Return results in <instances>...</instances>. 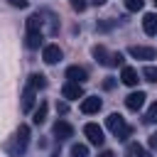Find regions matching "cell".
Instances as JSON below:
<instances>
[{
    "instance_id": "cell-1",
    "label": "cell",
    "mask_w": 157,
    "mask_h": 157,
    "mask_svg": "<svg viewBox=\"0 0 157 157\" xmlns=\"http://www.w3.org/2000/svg\"><path fill=\"white\" fill-rule=\"evenodd\" d=\"M83 135H86V137H88V142H91V145H96V147H101V145L105 142V137H103V128H101V125H96V123L83 125Z\"/></svg>"
},
{
    "instance_id": "cell-2",
    "label": "cell",
    "mask_w": 157,
    "mask_h": 157,
    "mask_svg": "<svg viewBox=\"0 0 157 157\" xmlns=\"http://www.w3.org/2000/svg\"><path fill=\"white\" fill-rule=\"evenodd\" d=\"M61 56H64V52H61V47L59 44H47L44 49H42V59H44V64H59L61 61Z\"/></svg>"
},
{
    "instance_id": "cell-3",
    "label": "cell",
    "mask_w": 157,
    "mask_h": 157,
    "mask_svg": "<svg viewBox=\"0 0 157 157\" xmlns=\"http://www.w3.org/2000/svg\"><path fill=\"white\" fill-rule=\"evenodd\" d=\"M128 52H130L132 59H155V56H157L155 47H142V44H132Z\"/></svg>"
},
{
    "instance_id": "cell-4",
    "label": "cell",
    "mask_w": 157,
    "mask_h": 157,
    "mask_svg": "<svg viewBox=\"0 0 157 157\" xmlns=\"http://www.w3.org/2000/svg\"><path fill=\"white\" fill-rule=\"evenodd\" d=\"M105 125H108V130L113 132V135H118V132H123L128 125H125V118L120 115V113H110L108 118H105Z\"/></svg>"
},
{
    "instance_id": "cell-5",
    "label": "cell",
    "mask_w": 157,
    "mask_h": 157,
    "mask_svg": "<svg viewBox=\"0 0 157 157\" xmlns=\"http://www.w3.org/2000/svg\"><path fill=\"white\" fill-rule=\"evenodd\" d=\"M52 132H54L56 140H69V137H74V128H71L66 120H56L54 128H52Z\"/></svg>"
},
{
    "instance_id": "cell-6",
    "label": "cell",
    "mask_w": 157,
    "mask_h": 157,
    "mask_svg": "<svg viewBox=\"0 0 157 157\" xmlns=\"http://www.w3.org/2000/svg\"><path fill=\"white\" fill-rule=\"evenodd\" d=\"M101 105H103V101H101L98 96H86V98L81 101V113H86V115L98 113V110H101Z\"/></svg>"
},
{
    "instance_id": "cell-7",
    "label": "cell",
    "mask_w": 157,
    "mask_h": 157,
    "mask_svg": "<svg viewBox=\"0 0 157 157\" xmlns=\"http://www.w3.org/2000/svg\"><path fill=\"white\" fill-rule=\"evenodd\" d=\"M61 93H64L66 101H78V98H83V88H81V83H71V81L64 83Z\"/></svg>"
},
{
    "instance_id": "cell-8",
    "label": "cell",
    "mask_w": 157,
    "mask_h": 157,
    "mask_svg": "<svg viewBox=\"0 0 157 157\" xmlns=\"http://www.w3.org/2000/svg\"><path fill=\"white\" fill-rule=\"evenodd\" d=\"M66 78H69L71 83H83V81L88 78V71H86L83 66H69V69H66Z\"/></svg>"
},
{
    "instance_id": "cell-9",
    "label": "cell",
    "mask_w": 157,
    "mask_h": 157,
    "mask_svg": "<svg viewBox=\"0 0 157 157\" xmlns=\"http://www.w3.org/2000/svg\"><path fill=\"white\" fill-rule=\"evenodd\" d=\"M93 56H96V61H98V64H103V66H113V54H110L103 44L93 47Z\"/></svg>"
},
{
    "instance_id": "cell-10",
    "label": "cell",
    "mask_w": 157,
    "mask_h": 157,
    "mask_svg": "<svg viewBox=\"0 0 157 157\" xmlns=\"http://www.w3.org/2000/svg\"><path fill=\"white\" fill-rule=\"evenodd\" d=\"M145 98H147V96H145L142 91H132V93L125 98V105H128L130 110H140V108L145 105Z\"/></svg>"
},
{
    "instance_id": "cell-11",
    "label": "cell",
    "mask_w": 157,
    "mask_h": 157,
    "mask_svg": "<svg viewBox=\"0 0 157 157\" xmlns=\"http://www.w3.org/2000/svg\"><path fill=\"white\" fill-rule=\"evenodd\" d=\"M120 81L125 83V86H137V69H132V66H123V71H120Z\"/></svg>"
},
{
    "instance_id": "cell-12",
    "label": "cell",
    "mask_w": 157,
    "mask_h": 157,
    "mask_svg": "<svg viewBox=\"0 0 157 157\" xmlns=\"http://www.w3.org/2000/svg\"><path fill=\"white\" fill-rule=\"evenodd\" d=\"M142 29H145V34H157V15L155 12H147L145 17H142Z\"/></svg>"
},
{
    "instance_id": "cell-13",
    "label": "cell",
    "mask_w": 157,
    "mask_h": 157,
    "mask_svg": "<svg viewBox=\"0 0 157 157\" xmlns=\"http://www.w3.org/2000/svg\"><path fill=\"white\" fill-rule=\"evenodd\" d=\"M42 25H44V20H42V15H29V17H27V34H34V32H42Z\"/></svg>"
},
{
    "instance_id": "cell-14",
    "label": "cell",
    "mask_w": 157,
    "mask_h": 157,
    "mask_svg": "<svg viewBox=\"0 0 157 157\" xmlns=\"http://www.w3.org/2000/svg\"><path fill=\"white\" fill-rule=\"evenodd\" d=\"M34 93H37V91H34V88H29V86L22 91V110H25V113H27V110H32V105H34Z\"/></svg>"
},
{
    "instance_id": "cell-15",
    "label": "cell",
    "mask_w": 157,
    "mask_h": 157,
    "mask_svg": "<svg viewBox=\"0 0 157 157\" xmlns=\"http://www.w3.org/2000/svg\"><path fill=\"white\" fill-rule=\"evenodd\" d=\"M125 155H128V157H150L140 142H130V145L125 147Z\"/></svg>"
},
{
    "instance_id": "cell-16",
    "label": "cell",
    "mask_w": 157,
    "mask_h": 157,
    "mask_svg": "<svg viewBox=\"0 0 157 157\" xmlns=\"http://www.w3.org/2000/svg\"><path fill=\"white\" fill-rule=\"evenodd\" d=\"M27 86L34 88V91H37V88H47V76H44V74H32L29 81H27Z\"/></svg>"
},
{
    "instance_id": "cell-17",
    "label": "cell",
    "mask_w": 157,
    "mask_h": 157,
    "mask_svg": "<svg viewBox=\"0 0 157 157\" xmlns=\"http://www.w3.org/2000/svg\"><path fill=\"white\" fill-rule=\"evenodd\" d=\"M47 110H49V105H47V101H42V103H39V108L34 110V118H32V120H34V125H42V123L47 120Z\"/></svg>"
},
{
    "instance_id": "cell-18",
    "label": "cell",
    "mask_w": 157,
    "mask_h": 157,
    "mask_svg": "<svg viewBox=\"0 0 157 157\" xmlns=\"http://www.w3.org/2000/svg\"><path fill=\"white\" fill-rule=\"evenodd\" d=\"M15 140H17L22 147H27V142H29V125H20V130H17Z\"/></svg>"
},
{
    "instance_id": "cell-19",
    "label": "cell",
    "mask_w": 157,
    "mask_h": 157,
    "mask_svg": "<svg viewBox=\"0 0 157 157\" xmlns=\"http://www.w3.org/2000/svg\"><path fill=\"white\" fill-rule=\"evenodd\" d=\"M25 44H27L29 49H37V47L42 44V32H34V34H27V37H25Z\"/></svg>"
},
{
    "instance_id": "cell-20",
    "label": "cell",
    "mask_w": 157,
    "mask_h": 157,
    "mask_svg": "<svg viewBox=\"0 0 157 157\" xmlns=\"http://www.w3.org/2000/svg\"><path fill=\"white\" fill-rule=\"evenodd\" d=\"M145 7V0H125V10L128 12H137Z\"/></svg>"
},
{
    "instance_id": "cell-21",
    "label": "cell",
    "mask_w": 157,
    "mask_h": 157,
    "mask_svg": "<svg viewBox=\"0 0 157 157\" xmlns=\"http://www.w3.org/2000/svg\"><path fill=\"white\" fill-rule=\"evenodd\" d=\"M142 76H145V81L157 83V66H145V69H142Z\"/></svg>"
},
{
    "instance_id": "cell-22",
    "label": "cell",
    "mask_w": 157,
    "mask_h": 157,
    "mask_svg": "<svg viewBox=\"0 0 157 157\" xmlns=\"http://www.w3.org/2000/svg\"><path fill=\"white\" fill-rule=\"evenodd\" d=\"M71 157H88V147L86 145H74L71 147Z\"/></svg>"
},
{
    "instance_id": "cell-23",
    "label": "cell",
    "mask_w": 157,
    "mask_h": 157,
    "mask_svg": "<svg viewBox=\"0 0 157 157\" xmlns=\"http://www.w3.org/2000/svg\"><path fill=\"white\" fill-rule=\"evenodd\" d=\"M145 123H157V103L150 105V110H147V115H145Z\"/></svg>"
},
{
    "instance_id": "cell-24",
    "label": "cell",
    "mask_w": 157,
    "mask_h": 157,
    "mask_svg": "<svg viewBox=\"0 0 157 157\" xmlns=\"http://www.w3.org/2000/svg\"><path fill=\"white\" fill-rule=\"evenodd\" d=\"M69 2H71V7H74L76 12H83V10L88 7V2H86V0H69Z\"/></svg>"
},
{
    "instance_id": "cell-25",
    "label": "cell",
    "mask_w": 157,
    "mask_h": 157,
    "mask_svg": "<svg viewBox=\"0 0 157 157\" xmlns=\"http://www.w3.org/2000/svg\"><path fill=\"white\" fill-rule=\"evenodd\" d=\"M113 66H123V54L120 52H113Z\"/></svg>"
},
{
    "instance_id": "cell-26",
    "label": "cell",
    "mask_w": 157,
    "mask_h": 157,
    "mask_svg": "<svg viewBox=\"0 0 157 157\" xmlns=\"http://www.w3.org/2000/svg\"><path fill=\"white\" fill-rule=\"evenodd\" d=\"M130 132H132V128H130V125H128V128H125V130H123V132H118V135H115V137H118V140H128V137H130Z\"/></svg>"
},
{
    "instance_id": "cell-27",
    "label": "cell",
    "mask_w": 157,
    "mask_h": 157,
    "mask_svg": "<svg viewBox=\"0 0 157 157\" xmlns=\"http://www.w3.org/2000/svg\"><path fill=\"white\" fill-rule=\"evenodd\" d=\"M12 7H27V0H7Z\"/></svg>"
},
{
    "instance_id": "cell-28",
    "label": "cell",
    "mask_w": 157,
    "mask_h": 157,
    "mask_svg": "<svg viewBox=\"0 0 157 157\" xmlns=\"http://www.w3.org/2000/svg\"><path fill=\"white\" fill-rule=\"evenodd\" d=\"M113 86H115V81H113V78H105V81H103V88H105V91H110Z\"/></svg>"
},
{
    "instance_id": "cell-29",
    "label": "cell",
    "mask_w": 157,
    "mask_h": 157,
    "mask_svg": "<svg viewBox=\"0 0 157 157\" xmlns=\"http://www.w3.org/2000/svg\"><path fill=\"white\" fill-rule=\"evenodd\" d=\"M150 147H152V150H157V132H155V135H150Z\"/></svg>"
},
{
    "instance_id": "cell-30",
    "label": "cell",
    "mask_w": 157,
    "mask_h": 157,
    "mask_svg": "<svg viewBox=\"0 0 157 157\" xmlns=\"http://www.w3.org/2000/svg\"><path fill=\"white\" fill-rule=\"evenodd\" d=\"M98 157H115V155H113V152H110V150H103V152H101V155H98Z\"/></svg>"
},
{
    "instance_id": "cell-31",
    "label": "cell",
    "mask_w": 157,
    "mask_h": 157,
    "mask_svg": "<svg viewBox=\"0 0 157 157\" xmlns=\"http://www.w3.org/2000/svg\"><path fill=\"white\" fill-rule=\"evenodd\" d=\"M103 2H105V0H88V5H96V7H98V5H103Z\"/></svg>"
},
{
    "instance_id": "cell-32",
    "label": "cell",
    "mask_w": 157,
    "mask_h": 157,
    "mask_svg": "<svg viewBox=\"0 0 157 157\" xmlns=\"http://www.w3.org/2000/svg\"><path fill=\"white\" fill-rule=\"evenodd\" d=\"M52 157H59V155H52Z\"/></svg>"
},
{
    "instance_id": "cell-33",
    "label": "cell",
    "mask_w": 157,
    "mask_h": 157,
    "mask_svg": "<svg viewBox=\"0 0 157 157\" xmlns=\"http://www.w3.org/2000/svg\"><path fill=\"white\" fill-rule=\"evenodd\" d=\"M155 5H157V0H155Z\"/></svg>"
}]
</instances>
